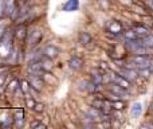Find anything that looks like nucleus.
<instances>
[{"instance_id": "f3484780", "label": "nucleus", "mask_w": 153, "mask_h": 129, "mask_svg": "<svg viewBox=\"0 0 153 129\" xmlns=\"http://www.w3.org/2000/svg\"><path fill=\"white\" fill-rule=\"evenodd\" d=\"M79 7V3L78 0H69V1H66L63 5H62V8H63V11H75L78 10Z\"/></svg>"}, {"instance_id": "2eb2a0df", "label": "nucleus", "mask_w": 153, "mask_h": 129, "mask_svg": "<svg viewBox=\"0 0 153 129\" xmlns=\"http://www.w3.org/2000/svg\"><path fill=\"white\" fill-rule=\"evenodd\" d=\"M138 40H140L141 46L149 48V50H153V34H149V35H146V37H144V38H140Z\"/></svg>"}, {"instance_id": "393cba45", "label": "nucleus", "mask_w": 153, "mask_h": 129, "mask_svg": "<svg viewBox=\"0 0 153 129\" xmlns=\"http://www.w3.org/2000/svg\"><path fill=\"white\" fill-rule=\"evenodd\" d=\"M145 4L148 5V8L151 10V12H153V0H145Z\"/></svg>"}, {"instance_id": "a878e982", "label": "nucleus", "mask_w": 153, "mask_h": 129, "mask_svg": "<svg viewBox=\"0 0 153 129\" xmlns=\"http://www.w3.org/2000/svg\"><path fill=\"white\" fill-rule=\"evenodd\" d=\"M149 112H151V113L153 114V102L151 104V106H149Z\"/></svg>"}, {"instance_id": "9b49d317", "label": "nucleus", "mask_w": 153, "mask_h": 129, "mask_svg": "<svg viewBox=\"0 0 153 129\" xmlns=\"http://www.w3.org/2000/svg\"><path fill=\"white\" fill-rule=\"evenodd\" d=\"M40 77H42L43 81H45L47 85H58V78H56L54 74H51L50 70H45L42 74H40Z\"/></svg>"}, {"instance_id": "a211bd4d", "label": "nucleus", "mask_w": 153, "mask_h": 129, "mask_svg": "<svg viewBox=\"0 0 153 129\" xmlns=\"http://www.w3.org/2000/svg\"><path fill=\"white\" fill-rule=\"evenodd\" d=\"M138 70V75L140 78H144V79H149L153 73V66L151 67H145V69H137Z\"/></svg>"}, {"instance_id": "f8f14e48", "label": "nucleus", "mask_w": 153, "mask_h": 129, "mask_svg": "<svg viewBox=\"0 0 153 129\" xmlns=\"http://www.w3.org/2000/svg\"><path fill=\"white\" fill-rule=\"evenodd\" d=\"M78 42L81 43L82 46H89L90 43L93 42V37L90 32L87 31H81L78 34Z\"/></svg>"}, {"instance_id": "5701e85b", "label": "nucleus", "mask_w": 153, "mask_h": 129, "mask_svg": "<svg viewBox=\"0 0 153 129\" xmlns=\"http://www.w3.org/2000/svg\"><path fill=\"white\" fill-rule=\"evenodd\" d=\"M24 101H26V106H27V108H30V109H32L35 106V104H36L32 97H26V98H24Z\"/></svg>"}, {"instance_id": "b1692460", "label": "nucleus", "mask_w": 153, "mask_h": 129, "mask_svg": "<svg viewBox=\"0 0 153 129\" xmlns=\"http://www.w3.org/2000/svg\"><path fill=\"white\" fill-rule=\"evenodd\" d=\"M100 4L103 10H108V8L111 5V3H110V0H100Z\"/></svg>"}, {"instance_id": "6ab92c4d", "label": "nucleus", "mask_w": 153, "mask_h": 129, "mask_svg": "<svg viewBox=\"0 0 153 129\" xmlns=\"http://www.w3.org/2000/svg\"><path fill=\"white\" fill-rule=\"evenodd\" d=\"M20 89L23 92V94H27V93L31 90V85H30L28 79H22L20 81Z\"/></svg>"}, {"instance_id": "7ed1b4c3", "label": "nucleus", "mask_w": 153, "mask_h": 129, "mask_svg": "<svg viewBox=\"0 0 153 129\" xmlns=\"http://www.w3.org/2000/svg\"><path fill=\"white\" fill-rule=\"evenodd\" d=\"M130 61L134 63L136 69H145L153 66V58L151 55H132Z\"/></svg>"}, {"instance_id": "f257e3e1", "label": "nucleus", "mask_w": 153, "mask_h": 129, "mask_svg": "<svg viewBox=\"0 0 153 129\" xmlns=\"http://www.w3.org/2000/svg\"><path fill=\"white\" fill-rule=\"evenodd\" d=\"M109 93H113L114 95H117L118 98H122V100H129L130 98V92L129 89H125V87L120 86V85L114 84V82H110L106 87Z\"/></svg>"}, {"instance_id": "9d476101", "label": "nucleus", "mask_w": 153, "mask_h": 129, "mask_svg": "<svg viewBox=\"0 0 153 129\" xmlns=\"http://www.w3.org/2000/svg\"><path fill=\"white\" fill-rule=\"evenodd\" d=\"M133 28L136 30V32L138 34L140 38H144L151 34V28H149L145 23H136V24H133Z\"/></svg>"}, {"instance_id": "423d86ee", "label": "nucleus", "mask_w": 153, "mask_h": 129, "mask_svg": "<svg viewBox=\"0 0 153 129\" xmlns=\"http://www.w3.org/2000/svg\"><path fill=\"white\" fill-rule=\"evenodd\" d=\"M118 73L121 74V75H124L126 79H129L132 84L140 78V75H138V70L134 69V67H121Z\"/></svg>"}, {"instance_id": "aec40b11", "label": "nucleus", "mask_w": 153, "mask_h": 129, "mask_svg": "<svg viewBox=\"0 0 153 129\" xmlns=\"http://www.w3.org/2000/svg\"><path fill=\"white\" fill-rule=\"evenodd\" d=\"M31 128L32 129H46L47 128V125L43 124V122L39 121V120H35V121L31 122Z\"/></svg>"}, {"instance_id": "20e7f679", "label": "nucleus", "mask_w": 153, "mask_h": 129, "mask_svg": "<svg viewBox=\"0 0 153 129\" xmlns=\"http://www.w3.org/2000/svg\"><path fill=\"white\" fill-rule=\"evenodd\" d=\"M109 79L110 82H114V84L120 85V86L125 87V89H129L132 87V82L129 79H126L124 75H121L120 73H114V71H109Z\"/></svg>"}, {"instance_id": "4468645a", "label": "nucleus", "mask_w": 153, "mask_h": 129, "mask_svg": "<svg viewBox=\"0 0 153 129\" xmlns=\"http://www.w3.org/2000/svg\"><path fill=\"white\" fill-rule=\"evenodd\" d=\"M130 114L133 119H138L143 114V104L141 102H134L130 108Z\"/></svg>"}, {"instance_id": "412c9836", "label": "nucleus", "mask_w": 153, "mask_h": 129, "mask_svg": "<svg viewBox=\"0 0 153 129\" xmlns=\"http://www.w3.org/2000/svg\"><path fill=\"white\" fill-rule=\"evenodd\" d=\"M32 110L36 112V113H43V112H45V104L36 102V104H35V106L32 108Z\"/></svg>"}, {"instance_id": "ddd939ff", "label": "nucleus", "mask_w": 153, "mask_h": 129, "mask_svg": "<svg viewBox=\"0 0 153 129\" xmlns=\"http://www.w3.org/2000/svg\"><path fill=\"white\" fill-rule=\"evenodd\" d=\"M122 37H124L125 40H137L140 39V37H138V34L136 32V30L133 28H128V30H124V32H122Z\"/></svg>"}, {"instance_id": "0eeeda50", "label": "nucleus", "mask_w": 153, "mask_h": 129, "mask_svg": "<svg viewBox=\"0 0 153 129\" xmlns=\"http://www.w3.org/2000/svg\"><path fill=\"white\" fill-rule=\"evenodd\" d=\"M28 81H30V85L34 90L36 92H42L43 87H45V84L46 82L43 81V78L40 75H35V74H30L28 75Z\"/></svg>"}, {"instance_id": "4be33fe9", "label": "nucleus", "mask_w": 153, "mask_h": 129, "mask_svg": "<svg viewBox=\"0 0 153 129\" xmlns=\"http://www.w3.org/2000/svg\"><path fill=\"white\" fill-rule=\"evenodd\" d=\"M4 15H7V7H5V0H0V19Z\"/></svg>"}, {"instance_id": "1a4fd4ad", "label": "nucleus", "mask_w": 153, "mask_h": 129, "mask_svg": "<svg viewBox=\"0 0 153 129\" xmlns=\"http://www.w3.org/2000/svg\"><path fill=\"white\" fill-rule=\"evenodd\" d=\"M67 65H69V67L71 69V70L78 71V70H81V69L83 67L85 61H83V58H82V57H79V55H73L71 58L67 61Z\"/></svg>"}, {"instance_id": "39448f33", "label": "nucleus", "mask_w": 153, "mask_h": 129, "mask_svg": "<svg viewBox=\"0 0 153 129\" xmlns=\"http://www.w3.org/2000/svg\"><path fill=\"white\" fill-rule=\"evenodd\" d=\"M106 32H108L109 35H111L113 38L121 37L122 32H124V26H122V23L118 20H111V22H109V24L106 26Z\"/></svg>"}, {"instance_id": "dca6fc26", "label": "nucleus", "mask_w": 153, "mask_h": 129, "mask_svg": "<svg viewBox=\"0 0 153 129\" xmlns=\"http://www.w3.org/2000/svg\"><path fill=\"white\" fill-rule=\"evenodd\" d=\"M13 35H15V38H18V39L26 40V38H27V30H26V27H24L23 24H20V26H19L18 28L13 31Z\"/></svg>"}, {"instance_id": "6e6552de", "label": "nucleus", "mask_w": 153, "mask_h": 129, "mask_svg": "<svg viewBox=\"0 0 153 129\" xmlns=\"http://www.w3.org/2000/svg\"><path fill=\"white\" fill-rule=\"evenodd\" d=\"M42 54L46 57V58H48V59H51V61H53V59H56L59 57L61 50H59L55 45H47L45 48H43Z\"/></svg>"}, {"instance_id": "f03ea898", "label": "nucleus", "mask_w": 153, "mask_h": 129, "mask_svg": "<svg viewBox=\"0 0 153 129\" xmlns=\"http://www.w3.org/2000/svg\"><path fill=\"white\" fill-rule=\"evenodd\" d=\"M42 39H43V30L42 28H34L30 32H27L26 43L30 46V47H35L36 45H39Z\"/></svg>"}]
</instances>
